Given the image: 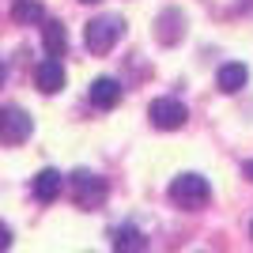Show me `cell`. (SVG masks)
Segmentation results:
<instances>
[{"label": "cell", "mask_w": 253, "mask_h": 253, "mask_svg": "<svg viewBox=\"0 0 253 253\" xmlns=\"http://www.w3.org/2000/svg\"><path fill=\"white\" fill-rule=\"evenodd\" d=\"M170 201L178 204V208H204V204L211 201V189H208V181L201 178V174H178V178L170 181Z\"/></svg>", "instance_id": "cell-1"}, {"label": "cell", "mask_w": 253, "mask_h": 253, "mask_svg": "<svg viewBox=\"0 0 253 253\" xmlns=\"http://www.w3.org/2000/svg\"><path fill=\"white\" fill-rule=\"evenodd\" d=\"M121 34H125L121 15H98V19L87 23L84 42H87V49H91V53H110L117 42H121Z\"/></svg>", "instance_id": "cell-2"}, {"label": "cell", "mask_w": 253, "mask_h": 253, "mask_svg": "<svg viewBox=\"0 0 253 253\" xmlns=\"http://www.w3.org/2000/svg\"><path fill=\"white\" fill-rule=\"evenodd\" d=\"M68 185H72V197L80 208H98L106 201V181L98 174H91V170H76L68 178Z\"/></svg>", "instance_id": "cell-3"}, {"label": "cell", "mask_w": 253, "mask_h": 253, "mask_svg": "<svg viewBox=\"0 0 253 253\" xmlns=\"http://www.w3.org/2000/svg\"><path fill=\"white\" fill-rule=\"evenodd\" d=\"M148 117H151V125L155 128H167V132H174V128H181L185 125V106L178 102V98H155L151 102V110H148Z\"/></svg>", "instance_id": "cell-4"}, {"label": "cell", "mask_w": 253, "mask_h": 253, "mask_svg": "<svg viewBox=\"0 0 253 253\" xmlns=\"http://www.w3.org/2000/svg\"><path fill=\"white\" fill-rule=\"evenodd\" d=\"M34 84H38L42 95H57V91L64 87V64H61V57H45V61L34 68Z\"/></svg>", "instance_id": "cell-5"}, {"label": "cell", "mask_w": 253, "mask_h": 253, "mask_svg": "<svg viewBox=\"0 0 253 253\" xmlns=\"http://www.w3.org/2000/svg\"><path fill=\"white\" fill-rule=\"evenodd\" d=\"M246 84H250V68H246L242 61L219 64V72H215V87H219L223 95H238Z\"/></svg>", "instance_id": "cell-6"}, {"label": "cell", "mask_w": 253, "mask_h": 253, "mask_svg": "<svg viewBox=\"0 0 253 253\" xmlns=\"http://www.w3.org/2000/svg\"><path fill=\"white\" fill-rule=\"evenodd\" d=\"M91 102H95L98 110H114V106L121 102V84L110 80V76L95 80V84H91Z\"/></svg>", "instance_id": "cell-7"}, {"label": "cell", "mask_w": 253, "mask_h": 253, "mask_svg": "<svg viewBox=\"0 0 253 253\" xmlns=\"http://www.w3.org/2000/svg\"><path fill=\"white\" fill-rule=\"evenodd\" d=\"M31 189H34V197H38L42 204H49V201H57V197H61L64 178L57 174V170H42V174L34 178V185H31Z\"/></svg>", "instance_id": "cell-8"}, {"label": "cell", "mask_w": 253, "mask_h": 253, "mask_svg": "<svg viewBox=\"0 0 253 253\" xmlns=\"http://www.w3.org/2000/svg\"><path fill=\"white\" fill-rule=\"evenodd\" d=\"M31 117L23 114V110H8V114H4V140H8V144H23V140L31 136Z\"/></svg>", "instance_id": "cell-9"}, {"label": "cell", "mask_w": 253, "mask_h": 253, "mask_svg": "<svg viewBox=\"0 0 253 253\" xmlns=\"http://www.w3.org/2000/svg\"><path fill=\"white\" fill-rule=\"evenodd\" d=\"M42 42H45V53H49V57H64V49H68V34H64V27L57 19H49L42 27Z\"/></svg>", "instance_id": "cell-10"}, {"label": "cell", "mask_w": 253, "mask_h": 253, "mask_svg": "<svg viewBox=\"0 0 253 253\" xmlns=\"http://www.w3.org/2000/svg\"><path fill=\"white\" fill-rule=\"evenodd\" d=\"M11 19L23 23V27H31V23H42V19H45V11H42V4H38V0H15Z\"/></svg>", "instance_id": "cell-11"}, {"label": "cell", "mask_w": 253, "mask_h": 253, "mask_svg": "<svg viewBox=\"0 0 253 253\" xmlns=\"http://www.w3.org/2000/svg\"><path fill=\"white\" fill-rule=\"evenodd\" d=\"M144 234L136 231V227H117L114 231V250H144Z\"/></svg>", "instance_id": "cell-12"}, {"label": "cell", "mask_w": 253, "mask_h": 253, "mask_svg": "<svg viewBox=\"0 0 253 253\" xmlns=\"http://www.w3.org/2000/svg\"><path fill=\"white\" fill-rule=\"evenodd\" d=\"M178 23H181V11H163V19L155 27H167V31H155L163 42H178Z\"/></svg>", "instance_id": "cell-13"}, {"label": "cell", "mask_w": 253, "mask_h": 253, "mask_svg": "<svg viewBox=\"0 0 253 253\" xmlns=\"http://www.w3.org/2000/svg\"><path fill=\"white\" fill-rule=\"evenodd\" d=\"M8 246H11V231L0 223V250H8Z\"/></svg>", "instance_id": "cell-14"}, {"label": "cell", "mask_w": 253, "mask_h": 253, "mask_svg": "<svg viewBox=\"0 0 253 253\" xmlns=\"http://www.w3.org/2000/svg\"><path fill=\"white\" fill-rule=\"evenodd\" d=\"M242 174H246V178L253 181V163H246V167H242Z\"/></svg>", "instance_id": "cell-15"}, {"label": "cell", "mask_w": 253, "mask_h": 253, "mask_svg": "<svg viewBox=\"0 0 253 253\" xmlns=\"http://www.w3.org/2000/svg\"><path fill=\"white\" fill-rule=\"evenodd\" d=\"M4 80H8V68H4V61H0V87H4Z\"/></svg>", "instance_id": "cell-16"}, {"label": "cell", "mask_w": 253, "mask_h": 253, "mask_svg": "<svg viewBox=\"0 0 253 253\" xmlns=\"http://www.w3.org/2000/svg\"><path fill=\"white\" fill-rule=\"evenodd\" d=\"M4 114H8V110H0V140H4Z\"/></svg>", "instance_id": "cell-17"}, {"label": "cell", "mask_w": 253, "mask_h": 253, "mask_svg": "<svg viewBox=\"0 0 253 253\" xmlns=\"http://www.w3.org/2000/svg\"><path fill=\"white\" fill-rule=\"evenodd\" d=\"M84 4H98V0H84Z\"/></svg>", "instance_id": "cell-18"}, {"label": "cell", "mask_w": 253, "mask_h": 253, "mask_svg": "<svg viewBox=\"0 0 253 253\" xmlns=\"http://www.w3.org/2000/svg\"><path fill=\"white\" fill-rule=\"evenodd\" d=\"M250 231H253V227H250Z\"/></svg>", "instance_id": "cell-19"}]
</instances>
